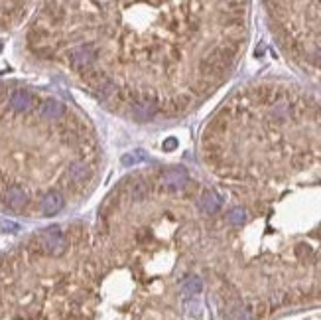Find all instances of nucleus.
I'll return each mask as SVG.
<instances>
[{
    "mask_svg": "<svg viewBox=\"0 0 321 320\" xmlns=\"http://www.w3.org/2000/svg\"><path fill=\"white\" fill-rule=\"evenodd\" d=\"M203 273L221 320L321 306V97L258 79L199 138Z\"/></svg>",
    "mask_w": 321,
    "mask_h": 320,
    "instance_id": "1",
    "label": "nucleus"
},
{
    "mask_svg": "<svg viewBox=\"0 0 321 320\" xmlns=\"http://www.w3.org/2000/svg\"><path fill=\"white\" fill-rule=\"evenodd\" d=\"M248 16V2L46 4L28 42L132 121L175 119L231 79Z\"/></svg>",
    "mask_w": 321,
    "mask_h": 320,
    "instance_id": "2",
    "label": "nucleus"
},
{
    "mask_svg": "<svg viewBox=\"0 0 321 320\" xmlns=\"http://www.w3.org/2000/svg\"><path fill=\"white\" fill-rule=\"evenodd\" d=\"M266 20L282 54L313 81H321V2H266Z\"/></svg>",
    "mask_w": 321,
    "mask_h": 320,
    "instance_id": "3",
    "label": "nucleus"
}]
</instances>
